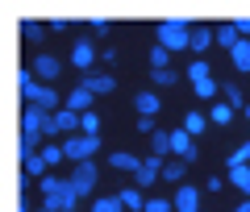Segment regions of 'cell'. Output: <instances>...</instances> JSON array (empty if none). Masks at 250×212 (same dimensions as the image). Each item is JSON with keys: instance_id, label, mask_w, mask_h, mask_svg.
I'll use <instances>...</instances> for the list:
<instances>
[{"instance_id": "83f0119b", "label": "cell", "mask_w": 250, "mask_h": 212, "mask_svg": "<svg viewBox=\"0 0 250 212\" xmlns=\"http://www.w3.org/2000/svg\"><path fill=\"white\" fill-rule=\"evenodd\" d=\"M192 92H196L200 100H213V104H217V92H221V83H217V79H200Z\"/></svg>"}, {"instance_id": "603a6c76", "label": "cell", "mask_w": 250, "mask_h": 212, "mask_svg": "<svg viewBox=\"0 0 250 212\" xmlns=\"http://www.w3.org/2000/svg\"><path fill=\"white\" fill-rule=\"evenodd\" d=\"M229 183L250 200V167H233V171H229Z\"/></svg>"}, {"instance_id": "8992f818", "label": "cell", "mask_w": 250, "mask_h": 212, "mask_svg": "<svg viewBox=\"0 0 250 212\" xmlns=\"http://www.w3.org/2000/svg\"><path fill=\"white\" fill-rule=\"evenodd\" d=\"M163 167H167V158H159V154H150V158L142 162V171L134 175V187H150L154 179H163Z\"/></svg>"}, {"instance_id": "4dcf8cb0", "label": "cell", "mask_w": 250, "mask_h": 212, "mask_svg": "<svg viewBox=\"0 0 250 212\" xmlns=\"http://www.w3.org/2000/svg\"><path fill=\"white\" fill-rule=\"evenodd\" d=\"M233 167H250V141H242L238 150L229 154V171H233Z\"/></svg>"}, {"instance_id": "4316f807", "label": "cell", "mask_w": 250, "mask_h": 212, "mask_svg": "<svg viewBox=\"0 0 250 212\" xmlns=\"http://www.w3.org/2000/svg\"><path fill=\"white\" fill-rule=\"evenodd\" d=\"M92 212H125V204H121V195H100L92 204Z\"/></svg>"}, {"instance_id": "836d02e7", "label": "cell", "mask_w": 250, "mask_h": 212, "mask_svg": "<svg viewBox=\"0 0 250 212\" xmlns=\"http://www.w3.org/2000/svg\"><path fill=\"white\" fill-rule=\"evenodd\" d=\"M83 133L88 137H100V116L96 113H83Z\"/></svg>"}, {"instance_id": "ab89813d", "label": "cell", "mask_w": 250, "mask_h": 212, "mask_svg": "<svg viewBox=\"0 0 250 212\" xmlns=\"http://www.w3.org/2000/svg\"><path fill=\"white\" fill-rule=\"evenodd\" d=\"M25 212H34V208H25ZM38 212H42V208H38Z\"/></svg>"}, {"instance_id": "1f68e13d", "label": "cell", "mask_w": 250, "mask_h": 212, "mask_svg": "<svg viewBox=\"0 0 250 212\" xmlns=\"http://www.w3.org/2000/svg\"><path fill=\"white\" fill-rule=\"evenodd\" d=\"M21 34H25V42H42L46 25H42V21H25V25H21Z\"/></svg>"}, {"instance_id": "7402d4cb", "label": "cell", "mask_w": 250, "mask_h": 212, "mask_svg": "<svg viewBox=\"0 0 250 212\" xmlns=\"http://www.w3.org/2000/svg\"><path fill=\"white\" fill-rule=\"evenodd\" d=\"M229 58H233V67H238V71H250V38H242V42L233 46Z\"/></svg>"}, {"instance_id": "7c38bea8", "label": "cell", "mask_w": 250, "mask_h": 212, "mask_svg": "<svg viewBox=\"0 0 250 212\" xmlns=\"http://www.w3.org/2000/svg\"><path fill=\"white\" fill-rule=\"evenodd\" d=\"M83 88H88L92 96H104V92H113V88H117V79L108 75V71H100V75H83Z\"/></svg>"}, {"instance_id": "6da1fadb", "label": "cell", "mask_w": 250, "mask_h": 212, "mask_svg": "<svg viewBox=\"0 0 250 212\" xmlns=\"http://www.w3.org/2000/svg\"><path fill=\"white\" fill-rule=\"evenodd\" d=\"M154 46H163V50H171V54L192 50V25H188V21H159Z\"/></svg>"}, {"instance_id": "ffe728a7", "label": "cell", "mask_w": 250, "mask_h": 212, "mask_svg": "<svg viewBox=\"0 0 250 212\" xmlns=\"http://www.w3.org/2000/svg\"><path fill=\"white\" fill-rule=\"evenodd\" d=\"M38 154H42V158H46V167H59V162L62 158H67V154H62V141H46V146H42V150H38Z\"/></svg>"}, {"instance_id": "d6986e66", "label": "cell", "mask_w": 250, "mask_h": 212, "mask_svg": "<svg viewBox=\"0 0 250 212\" xmlns=\"http://www.w3.org/2000/svg\"><path fill=\"white\" fill-rule=\"evenodd\" d=\"M21 167H25L29 179H46V175H50V167H46L42 154H25V162H21Z\"/></svg>"}, {"instance_id": "2e32d148", "label": "cell", "mask_w": 250, "mask_h": 212, "mask_svg": "<svg viewBox=\"0 0 250 212\" xmlns=\"http://www.w3.org/2000/svg\"><path fill=\"white\" fill-rule=\"evenodd\" d=\"M134 108H138V116H159V96H154V92H138Z\"/></svg>"}, {"instance_id": "74e56055", "label": "cell", "mask_w": 250, "mask_h": 212, "mask_svg": "<svg viewBox=\"0 0 250 212\" xmlns=\"http://www.w3.org/2000/svg\"><path fill=\"white\" fill-rule=\"evenodd\" d=\"M233 212H250V200H242V204H238V208H233Z\"/></svg>"}, {"instance_id": "9c48e42d", "label": "cell", "mask_w": 250, "mask_h": 212, "mask_svg": "<svg viewBox=\"0 0 250 212\" xmlns=\"http://www.w3.org/2000/svg\"><path fill=\"white\" fill-rule=\"evenodd\" d=\"M17 83H21V96H25V104H34V100H38V92L46 88V83H42V79H38V75H34V67L17 71Z\"/></svg>"}, {"instance_id": "8fae6325", "label": "cell", "mask_w": 250, "mask_h": 212, "mask_svg": "<svg viewBox=\"0 0 250 212\" xmlns=\"http://www.w3.org/2000/svg\"><path fill=\"white\" fill-rule=\"evenodd\" d=\"M142 162H146V158H138V154H125V150L108 154V167H113V171H129V175H138V171H142Z\"/></svg>"}, {"instance_id": "f546056e", "label": "cell", "mask_w": 250, "mask_h": 212, "mask_svg": "<svg viewBox=\"0 0 250 212\" xmlns=\"http://www.w3.org/2000/svg\"><path fill=\"white\" fill-rule=\"evenodd\" d=\"M208 121H217V125H229V121H233V108L225 104V100H217V104H213V113H208Z\"/></svg>"}, {"instance_id": "9a60e30c", "label": "cell", "mask_w": 250, "mask_h": 212, "mask_svg": "<svg viewBox=\"0 0 250 212\" xmlns=\"http://www.w3.org/2000/svg\"><path fill=\"white\" fill-rule=\"evenodd\" d=\"M213 29H208V25H192V54H205L208 50V46H213Z\"/></svg>"}, {"instance_id": "d4e9b609", "label": "cell", "mask_w": 250, "mask_h": 212, "mask_svg": "<svg viewBox=\"0 0 250 212\" xmlns=\"http://www.w3.org/2000/svg\"><path fill=\"white\" fill-rule=\"evenodd\" d=\"M188 79L200 83V79H213V67H208V58H196L192 67H188Z\"/></svg>"}, {"instance_id": "30bf717a", "label": "cell", "mask_w": 250, "mask_h": 212, "mask_svg": "<svg viewBox=\"0 0 250 212\" xmlns=\"http://www.w3.org/2000/svg\"><path fill=\"white\" fill-rule=\"evenodd\" d=\"M34 104H38V108H42V113H46V116H54V113H59V108H67V100H62V96H59V92H54V88H50V83H46V88H42V92H38V100H34Z\"/></svg>"}, {"instance_id": "277c9868", "label": "cell", "mask_w": 250, "mask_h": 212, "mask_svg": "<svg viewBox=\"0 0 250 212\" xmlns=\"http://www.w3.org/2000/svg\"><path fill=\"white\" fill-rule=\"evenodd\" d=\"M96 58H100V54H96V46H92V38H80V42L71 46V67H80L83 75H88V67Z\"/></svg>"}, {"instance_id": "f35d334b", "label": "cell", "mask_w": 250, "mask_h": 212, "mask_svg": "<svg viewBox=\"0 0 250 212\" xmlns=\"http://www.w3.org/2000/svg\"><path fill=\"white\" fill-rule=\"evenodd\" d=\"M246 121H250V108H246Z\"/></svg>"}, {"instance_id": "cb8c5ba5", "label": "cell", "mask_w": 250, "mask_h": 212, "mask_svg": "<svg viewBox=\"0 0 250 212\" xmlns=\"http://www.w3.org/2000/svg\"><path fill=\"white\" fill-rule=\"evenodd\" d=\"M184 171H188L184 158H171L167 167H163V179H167V183H184Z\"/></svg>"}, {"instance_id": "ac0fdd59", "label": "cell", "mask_w": 250, "mask_h": 212, "mask_svg": "<svg viewBox=\"0 0 250 212\" xmlns=\"http://www.w3.org/2000/svg\"><path fill=\"white\" fill-rule=\"evenodd\" d=\"M121 204H125V212H146L142 187H125V192H121Z\"/></svg>"}, {"instance_id": "52a82bcc", "label": "cell", "mask_w": 250, "mask_h": 212, "mask_svg": "<svg viewBox=\"0 0 250 212\" xmlns=\"http://www.w3.org/2000/svg\"><path fill=\"white\" fill-rule=\"evenodd\" d=\"M59 71H62V62L54 58V54H38V58H34V75L42 83H54V79H59Z\"/></svg>"}, {"instance_id": "5bb4252c", "label": "cell", "mask_w": 250, "mask_h": 212, "mask_svg": "<svg viewBox=\"0 0 250 212\" xmlns=\"http://www.w3.org/2000/svg\"><path fill=\"white\" fill-rule=\"evenodd\" d=\"M213 34H217V46H225L229 54H233V46L242 42V34H238V25H233V21H225V25H217Z\"/></svg>"}, {"instance_id": "4fadbf2b", "label": "cell", "mask_w": 250, "mask_h": 212, "mask_svg": "<svg viewBox=\"0 0 250 212\" xmlns=\"http://www.w3.org/2000/svg\"><path fill=\"white\" fill-rule=\"evenodd\" d=\"M92 100H96V96H92V92H88V88H83V83H80V88H75L71 96H67V108L83 116V113H92Z\"/></svg>"}, {"instance_id": "f1b7e54d", "label": "cell", "mask_w": 250, "mask_h": 212, "mask_svg": "<svg viewBox=\"0 0 250 212\" xmlns=\"http://www.w3.org/2000/svg\"><path fill=\"white\" fill-rule=\"evenodd\" d=\"M150 71H171V50L154 46V50H150Z\"/></svg>"}, {"instance_id": "3957f363", "label": "cell", "mask_w": 250, "mask_h": 212, "mask_svg": "<svg viewBox=\"0 0 250 212\" xmlns=\"http://www.w3.org/2000/svg\"><path fill=\"white\" fill-rule=\"evenodd\" d=\"M96 162H75V171H71V187L80 195H92V187H96Z\"/></svg>"}, {"instance_id": "e0dca14e", "label": "cell", "mask_w": 250, "mask_h": 212, "mask_svg": "<svg viewBox=\"0 0 250 212\" xmlns=\"http://www.w3.org/2000/svg\"><path fill=\"white\" fill-rule=\"evenodd\" d=\"M221 100L229 108H250V100H246V92L238 88V83H221Z\"/></svg>"}, {"instance_id": "8d00e7d4", "label": "cell", "mask_w": 250, "mask_h": 212, "mask_svg": "<svg viewBox=\"0 0 250 212\" xmlns=\"http://www.w3.org/2000/svg\"><path fill=\"white\" fill-rule=\"evenodd\" d=\"M233 25H238V34H242V38H250V21H246V17H242V21H233Z\"/></svg>"}, {"instance_id": "44dd1931", "label": "cell", "mask_w": 250, "mask_h": 212, "mask_svg": "<svg viewBox=\"0 0 250 212\" xmlns=\"http://www.w3.org/2000/svg\"><path fill=\"white\" fill-rule=\"evenodd\" d=\"M150 150L159 154V158H167V154H171V133L167 129H154L150 133Z\"/></svg>"}, {"instance_id": "e575fe53", "label": "cell", "mask_w": 250, "mask_h": 212, "mask_svg": "<svg viewBox=\"0 0 250 212\" xmlns=\"http://www.w3.org/2000/svg\"><path fill=\"white\" fill-rule=\"evenodd\" d=\"M171 208H175V204L163 200V195H150V200H146V212H171Z\"/></svg>"}, {"instance_id": "484cf974", "label": "cell", "mask_w": 250, "mask_h": 212, "mask_svg": "<svg viewBox=\"0 0 250 212\" xmlns=\"http://www.w3.org/2000/svg\"><path fill=\"white\" fill-rule=\"evenodd\" d=\"M184 129L196 137V133H205V129H208V116H205V113H188V116H184Z\"/></svg>"}, {"instance_id": "d6a6232c", "label": "cell", "mask_w": 250, "mask_h": 212, "mask_svg": "<svg viewBox=\"0 0 250 212\" xmlns=\"http://www.w3.org/2000/svg\"><path fill=\"white\" fill-rule=\"evenodd\" d=\"M175 79H179L175 71H150V83H154V88H171Z\"/></svg>"}, {"instance_id": "d590c367", "label": "cell", "mask_w": 250, "mask_h": 212, "mask_svg": "<svg viewBox=\"0 0 250 212\" xmlns=\"http://www.w3.org/2000/svg\"><path fill=\"white\" fill-rule=\"evenodd\" d=\"M134 125H138V133H154V116H138Z\"/></svg>"}, {"instance_id": "7a4b0ae2", "label": "cell", "mask_w": 250, "mask_h": 212, "mask_svg": "<svg viewBox=\"0 0 250 212\" xmlns=\"http://www.w3.org/2000/svg\"><path fill=\"white\" fill-rule=\"evenodd\" d=\"M75 204H80V192L71 187V179H62L54 192L42 195V212H75Z\"/></svg>"}, {"instance_id": "ba28073f", "label": "cell", "mask_w": 250, "mask_h": 212, "mask_svg": "<svg viewBox=\"0 0 250 212\" xmlns=\"http://www.w3.org/2000/svg\"><path fill=\"white\" fill-rule=\"evenodd\" d=\"M171 204H175V212H200V192L196 187H175V195H171Z\"/></svg>"}, {"instance_id": "5b68a950", "label": "cell", "mask_w": 250, "mask_h": 212, "mask_svg": "<svg viewBox=\"0 0 250 212\" xmlns=\"http://www.w3.org/2000/svg\"><path fill=\"white\" fill-rule=\"evenodd\" d=\"M171 154L184 158V162H192V158H196V137H192L188 129H175V133H171Z\"/></svg>"}]
</instances>
